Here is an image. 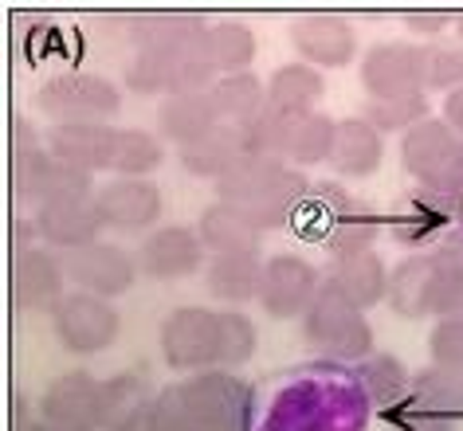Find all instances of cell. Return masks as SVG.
I'll list each match as a JSON object with an SVG mask.
<instances>
[{
    "label": "cell",
    "mask_w": 463,
    "mask_h": 431,
    "mask_svg": "<svg viewBox=\"0 0 463 431\" xmlns=\"http://www.w3.org/2000/svg\"><path fill=\"white\" fill-rule=\"evenodd\" d=\"M204 36L134 52V60L126 63V87L134 95H165V98L193 95V90H213L220 71L213 67Z\"/></svg>",
    "instance_id": "obj_1"
},
{
    "label": "cell",
    "mask_w": 463,
    "mask_h": 431,
    "mask_svg": "<svg viewBox=\"0 0 463 431\" xmlns=\"http://www.w3.org/2000/svg\"><path fill=\"white\" fill-rule=\"evenodd\" d=\"M303 342L330 361L362 365L365 357H373V325H369L365 310L350 306L330 286H322L315 306L303 314Z\"/></svg>",
    "instance_id": "obj_2"
},
{
    "label": "cell",
    "mask_w": 463,
    "mask_h": 431,
    "mask_svg": "<svg viewBox=\"0 0 463 431\" xmlns=\"http://www.w3.org/2000/svg\"><path fill=\"white\" fill-rule=\"evenodd\" d=\"M36 107L55 122H107L122 110V90L107 75L63 71L40 83Z\"/></svg>",
    "instance_id": "obj_3"
},
{
    "label": "cell",
    "mask_w": 463,
    "mask_h": 431,
    "mask_svg": "<svg viewBox=\"0 0 463 431\" xmlns=\"http://www.w3.org/2000/svg\"><path fill=\"white\" fill-rule=\"evenodd\" d=\"M157 345L169 369L177 372H208L220 361V310L208 306H177L161 322Z\"/></svg>",
    "instance_id": "obj_4"
},
{
    "label": "cell",
    "mask_w": 463,
    "mask_h": 431,
    "mask_svg": "<svg viewBox=\"0 0 463 431\" xmlns=\"http://www.w3.org/2000/svg\"><path fill=\"white\" fill-rule=\"evenodd\" d=\"M193 431H244L248 419V384L228 369L193 372L181 380Z\"/></svg>",
    "instance_id": "obj_5"
},
{
    "label": "cell",
    "mask_w": 463,
    "mask_h": 431,
    "mask_svg": "<svg viewBox=\"0 0 463 431\" xmlns=\"http://www.w3.org/2000/svg\"><path fill=\"white\" fill-rule=\"evenodd\" d=\"M122 318L107 298L87 295V290H67L63 302L52 310V333L60 337V345L75 357L102 353L118 342Z\"/></svg>",
    "instance_id": "obj_6"
},
{
    "label": "cell",
    "mask_w": 463,
    "mask_h": 431,
    "mask_svg": "<svg viewBox=\"0 0 463 431\" xmlns=\"http://www.w3.org/2000/svg\"><path fill=\"white\" fill-rule=\"evenodd\" d=\"M13 181H16V196L24 208H48L60 201H75V196H95V181L90 173L67 165V161L52 157L48 145L36 154H16L13 157Z\"/></svg>",
    "instance_id": "obj_7"
},
{
    "label": "cell",
    "mask_w": 463,
    "mask_h": 431,
    "mask_svg": "<svg viewBox=\"0 0 463 431\" xmlns=\"http://www.w3.org/2000/svg\"><path fill=\"white\" fill-rule=\"evenodd\" d=\"M362 87L373 102L416 98L424 95V48L404 40L373 43L362 55Z\"/></svg>",
    "instance_id": "obj_8"
},
{
    "label": "cell",
    "mask_w": 463,
    "mask_h": 431,
    "mask_svg": "<svg viewBox=\"0 0 463 431\" xmlns=\"http://www.w3.org/2000/svg\"><path fill=\"white\" fill-rule=\"evenodd\" d=\"M287 40L298 55V63L315 71H342L357 60V32L338 13H303L291 20Z\"/></svg>",
    "instance_id": "obj_9"
},
{
    "label": "cell",
    "mask_w": 463,
    "mask_h": 431,
    "mask_svg": "<svg viewBox=\"0 0 463 431\" xmlns=\"http://www.w3.org/2000/svg\"><path fill=\"white\" fill-rule=\"evenodd\" d=\"M322 290V275L298 255H271L263 267V286H260V306L275 322H291L315 306Z\"/></svg>",
    "instance_id": "obj_10"
},
{
    "label": "cell",
    "mask_w": 463,
    "mask_h": 431,
    "mask_svg": "<svg viewBox=\"0 0 463 431\" xmlns=\"http://www.w3.org/2000/svg\"><path fill=\"white\" fill-rule=\"evenodd\" d=\"M40 419L55 431H102V380L87 369L55 377L40 400Z\"/></svg>",
    "instance_id": "obj_11"
},
{
    "label": "cell",
    "mask_w": 463,
    "mask_h": 431,
    "mask_svg": "<svg viewBox=\"0 0 463 431\" xmlns=\"http://www.w3.org/2000/svg\"><path fill=\"white\" fill-rule=\"evenodd\" d=\"M201 267H208V248L196 236V228L184 224L149 231L137 248V271L154 283H177V278L196 275Z\"/></svg>",
    "instance_id": "obj_12"
},
{
    "label": "cell",
    "mask_w": 463,
    "mask_h": 431,
    "mask_svg": "<svg viewBox=\"0 0 463 431\" xmlns=\"http://www.w3.org/2000/svg\"><path fill=\"white\" fill-rule=\"evenodd\" d=\"M67 263V278L75 283V290H87V295H99L114 302L118 295L134 286V278L142 275L137 271V255H130L118 243H90L83 251L63 255Z\"/></svg>",
    "instance_id": "obj_13"
},
{
    "label": "cell",
    "mask_w": 463,
    "mask_h": 431,
    "mask_svg": "<svg viewBox=\"0 0 463 431\" xmlns=\"http://www.w3.org/2000/svg\"><path fill=\"white\" fill-rule=\"evenodd\" d=\"M43 137H48L52 157L95 177V173H114L122 130L110 122H52Z\"/></svg>",
    "instance_id": "obj_14"
},
{
    "label": "cell",
    "mask_w": 463,
    "mask_h": 431,
    "mask_svg": "<svg viewBox=\"0 0 463 431\" xmlns=\"http://www.w3.org/2000/svg\"><path fill=\"white\" fill-rule=\"evenodd\" d=\"M315 196H322L330 208V224L322 231V243L330 248L334 259H350V255L373 251L381 220L369 212L365 204H357L350 192H342L338 184H315Z\"/></svg>",
    "instance_id": "obj_15"
},
{
    "label": "cell",
    "mask_w": 463,
    "mask_h": 431,
    "mask_svg": "<svg viewBox=\"0 0 463 431\" xmlns=\"http://www.w3.org/2000/svg\"><path fill=\"white\" fill-rule=\"evenodd\" d=\"M67 263L43 248H20L13 263V302L20 314L55 310L67 295Z\"/></svg>",
    "instance_id": "obj_16"
},
{
    "label": "cell",
    "mask_w": 463,
    "mask_h": 431,
    "mask_svg": "<svg viewBox=\"0 0 463 431\" xmlns=\"http://www.w3.org/2000/svg\"><path fill=\"white\" fill-rule=\"evenodd\" d=\"M99 216L102 224L114 231H149L165 212V201H161V189L154 181H134V177H118L107 181L95 192Z\"/></svg>",
    "instance_id": "obj_17"
},
{
    "label": "cell",
    "mask_w": 463,
    "mask_h": 431,
    "mask_svg": "<svg viewBox=\"0 0 463 431\" xmlns=\"http://www.w3.org/2000/svg\"><path fill=\"white\" fill-rule=\"evenodd\" d=\"M36 224V239L48 243L55 251H83L90 243H99L102 236V216H99V204L95 196H75V201H60V204H48L32 216Z\"/></svg>",
    "instance_id": "obj_18"
},
{
    "label": "cell",
    "mask_w": 463,
    "mask_h": 431,
    "mask_svg": "<svg viewBox=\"0 0 463 431\" xmlns=\"http://www.w3.org/2000/svg\"><path fill=\"white\" fill-rule=\"evenodd\" d=\"M389 310L397 318L420 322L439 310V263L436 255H404L389 271Z\"/></svg>",
    "instance_id": "obj_19"
},
{
    "label": "cell",
    "mask_w": 463,
    "mask_h": 431,
    "mask_svg": "<svg viewBox=\"0 0 463 431\" xmlns=\"http://www.w3.org/2000/svg\"><path fill=\"white\" fill-rule=\"evenodd\" d=\"M322 286H330L338 298H345L357 310H373L389 302V267L377 251H362L350 259H334L322 275Z\"/></svg>",
    "instance_id": "obj_20"
},
{
    "label": "cell",
    "mask_w": 463,
    "mask_h": 431,
    "mask_svg": "<svg viewBox=\"0 0 463 431\" xmlns=\"http://www.w3.org/2000/svg\"><path fill=\"white\" fill-rule=\"evenodd\" d=\"M154 400L157 389L137 369L102 380V431H142Z\"/></svg>",
    "instance_id": "obj_21"
},
{
    "label": "cell",
    "mask_w": 463,
    "mask_h": 431,
    "mask_svg": "<svg viewBox=\"0 0 463 431\" xmlns=\"http://www.w3.org/2000/svg\"><path fill=\"white\" fill-rule=\"evenodd\" d=\"M220 122H224V118H220V110H216V102H213L208 90L161 98V107H157V134H161V142H173L177 149L201 142V137L213 134Z\"/></svg>",
    "instance_id": "obj_22"
},
{
    "label": "cell",
    "mask_w": 463,
    "mask_h": 431,
    "mask_svg": "<svg viewBox=\"0 0 463 431\" xmlns=\"http://www.w3.org/2000/svg\"><path fill=\"white\" fill-rule=\"evenodd\" d=\"M263 263L260 251H236V255H213L204 267L208 295L216 302H228V310L244 306V302H260L263 286Z\"/></svg>",
    "instance_id": "obj_23"
},
{
    "label": "cell",
    "mask_w": 463,
    "mask_h": 431,
    "mask_svg": "<svg viewBox=\"0 0 463 431\" xmlns=\"http://www.w3.org/2000/svg\"><path fill=\"white\" fill-rule=\"evenodd\" d=\"M196 236L208 248V255H236V251H260L263 231L256 224V216L240 204H208L196 224Z\"/></svg>",
    "instance_id": "obj_24"
},
{
    "label": "cell",
    "mask_w": 463,
    "mask_h": 431,
    "mask_svg": "<svg viewBox=\"0 0 463 431\" xmlns=\"http://www.w3.org/2000/svg\"><path fill=\"white\" fill-rule=\"evenodd\" d=\"M381 157H385V134L373 130L362 114L338 122L334 149H330V169L338 173V177L362 181V177H369V173L381 169Z\"/></svg>",
    "instance_id": "obj_25"
},
{
    "label": "cell",
    "mask_w": 463,
    "mask_h": 431,
    "mask_svg": "<svg viewBox=\"0 0 463 431\" xmlns=\"http://www.w3.org/2000/svg\"><path fill=\"white\" fill-rule=\"evenodd\" d=\"M244 154H248L244 126H232V122H220L213 134L201 137V142L177 149L184 173H193V177H201V181H213V184L224 177Z\"/></svg>",
    "instance_id": "obj_26"
},
{
    "label": "cell",
    "mask_w": 463,
    "mask_h": 431,
    "mask_svg": "<svg viewBox=\"0 0 463 431\" xmlns=\"http://www.w3.org/2000/svg\"><path fill=\"white\" fill-rule=\"evenodd\" d=\"M326 95V79L322 71L307 63H283L279 71L268 79V107L287 114V118H307V114H318V102Z\"/></svg>",
    "instance_id": "obj_27"
},
{
    "label": "cell",
    "mask_w": 463,
    "mask_h": 431,
    "mask_svg": "<svg viewBox=\"0 0 463 431\" xmlns=\"http://www.w3.org/2000/svg\"><path fill=\"white\" fill-rule=\"evenodd\" d=\"M291 169L283 157H268V154H244L232 165L224 177L216 181V201L224 204H240V208H251L260 204L268 189L275 181L283 177V173Z\"/></svg>",
    "instance_id": "obj_28"
},
{
    "label": "cell",
    "mask_w": 463,
    "mask_h": 431,
    "mask_svg": "<svg viewBox=\"0 0 463 431\" xmlns=\"http://www.w3.org/2000/svg\"><path fill=\"white\" fill-rule=\"evenodd\" d=\"M204 32H208V20L196 13H142V16H130V24H126L134 52L161 48V43H184V40L204 36Z\"/></svg>",
    "instance_id": "obj_29"
},
{
    "label": "cell",
    "mask_w": 463,
    "mask_h": 431,
    "mask_svg": "<svg viewBox=\"0 0 463 431\" xmlns=\"http://www.w3.org/2000/svg\"><path fill=\"white\" fill-rule=\"evenodd\" d=\"M208 95H213L220 118L232 122V126H248L256 114H263V107H268V83L251 71L220 75Z\"/></svg>",
    "instance_id": "obj_30"
},
{
    "label": "cell",
    "mask_w": 463,
    "mask_h": 431,
    "mask_svg": "<svg viewBox=\"0 0 463 431\" xmlns=\"http://www.w3.org/2000/svg\"><path fill=\"white\" fill-rule=\"evenodd\" d=\"M357 389H362L369 400H373L377 408H401L404 400H409L412 392V377L409 369L401 365V357H389V353H373L365 357L362 365H357Z\"/></svg>",
    "instance_id": "obj_31"
},
{
    "label": "cell",
    "mask_w": 463,
    "mask_h": 431,
    "mask_svg": "<svg viewBox=\"0 0 463 431\" xmlns=\"http://www.w3.org/2000/svg\"><path fill=\"white\" fill-rule=\"evenodd\" d=\"M310 189H315V184H310L303 173H298V169H287L283 177L268 189V196H263L260 204H251L248 212L256 216L260 231H279V228H287V224H291V220L307 208Z\"/></svg>",
    "instance_id": "obj_32"
},
{
    "label": "cell",
    "mask_w": 463,
    "mask_h": 431,
    "mask_svg": "<svg viewBox=\"0 0 463 431\" xmlns=\"http://www.w3.org/2000/svg\"><path fill=\"white\" fill-rule=\"evenodd\" d=\"M412 408H424V412L459 419L463 416V365L459 369H424L420 377H412V392H409Z\"/></svg>",
    "instance_id": "obj_33"
},
{
    "label": "cell",
    "mask_w": 463,
    "mask_h": 431,
    "mask_svg": "<svg viewBox=\"0 0 463 431\" xmlns=\"http://www.w3.org/2000/svg\"><path fill=\"white\" fill-rule=\"evenodd\" d=\"M334 134H338V118H330V114H322V110L307 114V118H298L291 126L283 161L291 169H307V165H318V161H330Z\"/></svg>",
    "instance_id": "obj_34"
},
{
    "label": "cell",
    "mask_w": 463,
    "mask_h": 431,
    "mask_svg": "<svg viewBox=\"0 0 463 431\" xmlns=\"http://www.w3.org/2000/svg\"><path fill=\"white\" fill-rule=\"evenodd\" d=\"M204 43H208V55H213V67L220 75H240L256 60V32L248 24H240V20L208 24Z\"/></svg>",
    "instance_id": "obj_35"
},
{
    "label": "cell",
    "mask_w": 463,
    "mask_h": 431,
    "mask_svg": "<svg viewBox=\"0 0 463 431\" xmlns=\"http://www.w3.org/2000/svg\"><path fill=\"white\" fill-rule=\"evenodd\" d=\"M161 161H165V142L161 134H149V130H122L118 137V157H114V173L118 177H134V181H146Z\"/></svg>",
    "instance_id": "obj_36"
},
{
    "label": "cell",
    "mask_w": 463,
    "mask_h": 431,
    "mask_svg": "<svg viewBox=\"0 0 463 431\" xmlns=\"http://www.w3.org/2000/svg\"><path fill=\"white\" fill-rule=\"evenodd\" d=\"M260 345V333H256V322L248 318L244 310H220V361L216 369H240L248 365L251 353Z\"/></svg>",
    "instance_id": "obj_37"
},
{
    "label": "cell",
    "mask_w": 463,
    "mask_h": 431,
    "mask_svg": "<svg viewBox=\"0 0 463 431\" xmlns=\"http://www.w3.org/2000/svg\"><path fill=\"white\" fill-rule=\"evenodd\" d=\"M362 118L373 126L381 134H409L412 126H420L428 118V98L416 95V98H392V102H365Z\"/></svg>",
    "instance_id": "obj_38"
},
{
    "label": "cell",
    "mask_w": 463,
    "mask_h": 431,
    "mask_svg": "<svg viewBox=\"0 0 463 431\" xmlns=\"http://www.w3.org/2000/svg\"><path fill=\"white\" fill-rule=\"evenodd\" d=\"M291 126L295 118L287 114L263 107V114H256L248 126H244V137H248V154H268V157H283L287 149V137H291Z\"/></svg>",
    "instance_id": "obj_39"
},
{
    "label": "cell",
    "mask_w": 463,
    "mask_h": 431,
    "mask_svg": "<svg viewBox=\"0 0 463 431\" xmlns=\"http://www.w3.org/2000/svg\"><path fill=\"white\" fill-rule=\"evenodd\" d=\"M424 87L444 90V95L463 87V43H456V48H448V43L424 48Z\"/></svg>",
    "instance_id": "obj_40"
},
{
    "label": "cell",
    "mask_w": 463,
    "mask_h": 431,
    "mask_svg": "<svg viewBox=\"0 0 463 431\" xmlns=\"http://www.w3.org/2000/svg\"><path fill=\"white\" fill-rule=\"evenodd\" d=\"M142 431H193V419H189V408H184L181 384H165V389H157V400H154V408H149Z\"/></svg>",
    "instance_id": "obj_41"
},
{
    "label": "cell",
    "mask_w": 463,
    "mask_h": 431,
    "mask_svg": "<svg viewBox=\"0 0 463 431\" xmlns=\"http://www.w3.org/2000/svg\"><path fill=\"white\" fill-rule=\"evenodd\" d=\"M428 349H432V365L459 369L463 365V322L459 318H439L432 337H428Z\"/></svg>",
    "instance_id": "obj_42"
},
{
    "label": "cell",
    "mask_w": 463,
    "mask_h": 431,
    "mask_svg": "<svg viewBox=\"0 0 463 431\" xmlns=\"http://www.w3.org/2000/svg\"><path fill=\"white\" fill-rule=\"evenodd\" d=\"M401 20L412 36L432 40V36H439V32H448L451 24H456V13H448V8H412V13H404Z\"/></svg>",
    "instance_id": "obj_43"
},
{
    "label": "cell",
    "mask_w": 463,
    "mask_h": 431,
    "mask_svg": "<svg viewBox=\"0 0 463 431\" xmlns=\"http://www.w3.org/2000/svg\"><path fill=\"white\" fill-rule=\"evenodd\" d=\"M392 431H459V427H456V419H448V416H436V412H424V408L401 404L397 419H392Z\"/></svg>",
    "instance_id": "obj_44"
},
{
    "label": "cell",
    "mask_w": 463,
    "mask_h": 431,
    "mask_svg": "<svg viewBox=\"0 0 463 431\" xmlns=\"http://www.w3.org/2000/svg\"><path fill=\"white\" fill-rule=\"evenodd\" d=\"M444 122L463 137V87L451 90V95H444Z\"/></svg>",
    "instance_id": "obj_45"
},
{
    "label": "cell",
    "mask_w": 463,
    "mask_h": 431,
    "mask_svg": "<svg viewBox=\"0 0 463 431\" xmlns=\"http://www.w3.org/2000/svg\"><path fill=\"white\" fill-rule=\"evenodd\" d=\"M16 431H55L48 419H32L24 404H16Z\"/></svg>",
    "instance_id": "obj_46"
},
{
    "label": "cell",
    "mask_w": 463,
    "mask_h": 431,
    "mask_svg": "<svg viewBox=\"0 0 463 431\" xmlns=\"http://www.w3.org/2000/svg\"><path fill=\"white\" fill-rule=\"evenodd\" d=\"M448 318H459V322H463V302H459V306H456V310H451V314H448Z\"/></svg>",
    "instance_id": "obj_47"
},
{
    "label": "cell",
    "mask_w": 463,
    "mask_h": 431,
    "mask_svg": "<svg viewBox=\"0 0 463 431\" xmlns=\"http://www.w3.org/2000/svg\"><path fill=\"white\" fill-rule=\"evenodd\" d=\"M456 32H459V40H463V13H456Z\"/></svg>",
    "instance_id": "obj_48"
}]
</instances>
